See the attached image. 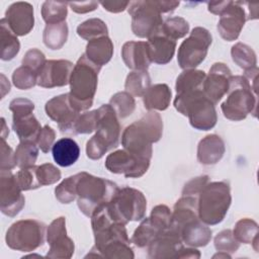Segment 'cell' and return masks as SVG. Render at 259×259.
I'll return each instance as SVG.
<instances>
[{
  "instance_id": "cell-1",
  "label": "cell",
  "mask_w": 259,
  "mask_h": 259,
  "mask_svg": "<svg viewBox=\"0 0 259 259\" xmlns=\"http://www.w3.org/2000/svg\"><path fill=\"white\" fill-rule=\"evenodd\" d=\"M163 134V121L159 113L149 111L141 119L133 122L122 133L121 144L130 153L143 158H152V144Z\"/></svg>"
},
{
  "instance_id": "cell-2",
  "label": "cell",
  "mask_w": 259,
  "mask_h": 259,
  "mask_svg": "<svg viewBox=\"0 0 259 259\" xmlns=\"http://www.w3.org/2000/svg\"><path fill=\"white\" fill-rule=\"evenodd\" d=\"M100 69L101 67L90 61L85 54L74 65L69 82V100L78 112L87 110L92 106Z\"/></svg>"
},
{
  "instance_id": "cell-3",
  "label": "cell",
  "mask_w": 259,
  "mask_h": 259,
  "mask_svg": "<svg viewBox=\"0 0 259 259\" xmlns=\"http://www.w3.org/2000/svg\"><path fill=\"white\" fill-rule=\"evenodd\" d=\"M179 1L143 0L133 1L128 5V13L132 16V30L139 37L149 38L157 33L163 24V13L175 10Z\"/></svg>"
},
{
  "instance_id": "cell-4",
  "label": "cell",
  "mask_w": 259,
  "mask_h": 259,
  "mask_svg": "<svg viewBox=\"0 0 259 259\" xmlns=\"http://www.w3.org/2000/svg\"><path fill=\"white\" fill-rule=\"evenodd\" d=\"M118 189L110 180L80 172L76 190L78 207L86 217L91 218L98 208L111 201Z\"/></svg>"
},
{
  "instance_id": "cell-5",
  "label": "cell",
  "mask_w": 259,
  "mask_h": 259,
  "mask_svg": "<svg viewBox=\"0 0 259 259\" xmlns=\"http://www.w3.org/2000/svg\"><path fill=\"white\" fill-rule=\"evenodd\" d=\"M257 103V91L252 88L249 80L244 76H231L227 99L221 105L225 117L239 121L249 113L256 116Z\"/></svg>"
},
{
  "instance_id": "cell-6",
  "label": "cell",
  "mask_w": 259,
  "mask_h": 259,
  "mask_svg": "<svg viewBox=\"0 0 259 259\" xmlns=\"http://www.w3.org/2000/svg\"><path fill=\"white\" fill-rule=\"evenodd\" d=\"M97 110L99 117L96 134L86 145L87 157L92 160L102 158L107 151L118 146L121 128L118 117L109 104H103Z\"/></svg>"
},
{
  "instance_id": "cell-7",
  "label": "cell",
  "mask_w": 259,
  "mask_h": 259,
  "mask_svg": "<svg viewBox=\"0 0 259 259\" xmlns=\"http://www.w3.org/2000/svg\"><path fill=\"white\" fill-rule=\"evenodd\" d=\"M174 106L188 117L191 126L196 130L208 131L218 121L214 104L204 95L202 89L177 94Z\"/></svg>"
},
{
  "instance_id": "cell-8",
  "label": "cell",
  "mask_w": 259,
  "mask_h": 259,
  "mask_svg": "<svg viewBox=\"0 0 259 259\" xmlns=\"http://www.w3.org/2000/svg\"><path fill=\"white\" fill-rule=\"evenodd\" d=\"M198 217L205 225H217L221 223L231 205L232 196L230 186L227 182H208L197 197Z\"/></svg>"
},
{
  "instance_id": "cell-9",
  "label": "cell",
  "mask_w": 259,
  "mask_h": 259,
  "mask_svg": "<svg viewBox=\"0 0 259 259\" xmlns=\"http://www.w3.org/2000/svg\"><path fill=\"white\" fill-rule=\"evenodd\" d=\"M46 236L47 228L44 223L27 219L12 224L6 232L5 241L13 250L31 252L45 243Z\"/></svg>"
},
{
  "instance_id": "cell-10",
  "label": "cell",
  "mask_w": 259,
  "mask_h": 259,
  "mask_svg": "<svg viewBox=\"0 0 259 259\" xmlns=\"http://www.w3.org/2000/svg\"><path fill=\"white\" fill-rule=\"evenodd\" d=\"M107 207L115 222L126 225L131 221L137 222L144 219L147 200L140 190L122 187L118 189Z\"/></svg>"
},
{
  "instance_id": "cell-11",
  "label": "cell",
  "mask_w": 259,
  "mask_h": 259,
  "mask_svg": "<svg viewBox=\"0 0 259 259\" xmlns=\"http://www.w3.org/2000/svg\"><path fill=\"white\" fill-rule=\"evenodd\" d=\"M211 34L203 27H194L178 49L177 61L180 68L194 69L205 59L211 44Z\"/></svg>"
},
{
  "instance_id": "cell-12",
  "label": "cell",
  "mask_w": 259,
  "mask_h": 259,
  "mask_svg": "<svg viewBox=\"0 0 259 259\" xmlns=\"http://www.w3.org/2000/svg\"><path fill=\"white\" fill-rule=\"evenodd\" d=\"M13 113L12 126L21 142L36 143L41 131L40 123L33 115L34 104L26 98H15L9 104Z\"/></svg>"
},
{
  "instance_id": "cell-13",
  "label": "cell",
  "mask_w": 259,
  "mask_h": 259,
  "mask_svg": "<svg viewBox=\"0 0 259 259\" xmlns=\"http://www.w3.org/2000/svg\"><path fill=\"white\" fill-rule=\"evenodd\" d=\"M150 160L151 159L139 157L122 149L106 157L105 167L111 173L123 174L126 178H139L148 171Z\"/></svg>"
},
{
  "instance_id": "cell-14",
  "label": "cell",
  "mask_w": 259,
  "mask_h": 259,
  "mask_svg": "<svg viewBox=\"0 0 259 259\" xmlns=\"http://www.w3.org/2000/svg\"><path fill=\"white\" fill-rule=\"evenodd\" d=\"M11 170H1L0 173V208L2 213L15 217L24 206L25 198Z\"/></svg>"
},
{
  "instance_id": "cell-15",
  "label": "cell",
  "mask_w": 259,
  "mask_h": 259,
  "mask_svg": "<svg viewBox=\"0 0 259 259\" xmlns=\"http://www.w3.org/2000/svg\"><path fill=\"white\" fill-rule=\"evenodd\" d=\"M47 241L50 250L47 257L50 258H71L74 254V242L67 236L66 219L60 217L55 219L47 230Z\"/></svg>"
},
{
  "instance_id": "cell-16",
  "label": "cell",
  "mask_w": 259,
  "mask_h": 259,
  "mask_svg": "<svg viewBox=\"0 0 259 259\" xmlns=\"http://www.w3.org/2000/svg\"><path fill=\"white\" fill-rule=\"evenodd\" d=\"M45 109L48 116L58 123L59 130L63 134H73L74 124L80 112L71 105L69 93L52 98L47 102Z\"/></svg>"
},
{
  "instance_id": "cell-17",
  "label": "cell",
  "mask_w": 259,
  "mask_h": 259,
  "mask_svg": "<svg viewBox=\"0 0 259 259\" xmlns=\"http://www.w3.org/2000/svg\"><path fill=\"white\" fill-rule=\"evenodd\" d=\"M244 4L245 2L242 1H231L226 10L220 15L218 30L225 40L232 41L240 35L248 17Z\"/></svg>"
},
{
  "instance_id": "cell-18",
  "label": "cell",
  "mask_w": 259,
  "mask_h": 259,
  "mask_svg": "<svg viewBox=\"0 0 259 259\" xmlns=\"http://www.w3.org/2000/svg\"><path fill=\"white\" fill-rule=\"evenodd\" d=\"M73 63L68 60H49L37 73L36 84L44 88L61 87L69 84Z\"/></svg>"
},
{
  "instance_id": "cell-19",
  "label": "cell",
  "mask_w": 259,
  "mask_h": 259,
  "mask_svg": "<svg viewBox=\"0 0 259 259\" xmlns=\"http://www.w3.org/2000/svg\"><path fill=\"white\" fill-rule=\"evenodd\" d=\"M231 76L230 68L224 63H214L205 76L202 91L214 105L227 94Z\"/></svg>"
},
{
  "instance_id": "cell-20",
  "label": "cell",
  "mask_w": 259,
  "mask_h": 259,
  "mask_svg": "<svg viewBox=\"0 0 259 259\" xmlns=\"http://www.w3.org/2000/svg\"><path fill=\"white\" fill-rule=\"evenodd\" d=\"M183 242L179 234L172 228H168L148 246V255L153 259L177 258Z\"/></svg>"
},
{
  "instance_id": "cell-21",
  "label": "cell",
  "mask_w": 259,
  "mask_h": 259,
  "mask_svg": "<svg viewBox=\"0 0 259 259\" xmlns=\"http://www.w3.org/2000/svg\"><path fill=\"white\" fill-rule=\"evenodd\" d=\"M4 18L16 35H25L34 25L33 7L28 2H15L8 7Z\"/></svg>"
},
{
  "instance_id": "cell-22",
  "label": "cell",
  "mask_w": 259,
  "mask_h": 259,
  "mask_svg": "<svg viewBox=\"0 0 259 259\" xmlns=\"http://www.w3.org/2000/svg\"><path fill=\"white\" fill-rule=\"evenodd\" d=\"M147 46L151 62L165 65L169 63L174 56L176 40L165 35L160 29L157 33L148 38Z\"/></svg>"
},
{
  "instance_id": "cell-23",
  "label": "cell",
  "mask_w": 259,
  "mask_h": 259,
  "mask_svg": "<svg viewBox=\"0 0 259 259\" xmlns=\"http://www.w3.org/2000/svg\"><path fill=\"white\" fill-rule=\"evenodd\" d=\"M121 57L127 68L134 71H147L152 63L147 41H127L122 46Z\"/></svg>"
},
{
  "instance_id": "cell-24",
  "label": "cell",
  "mask_w": 259,
  "mask_h": 259,
  "mask_svg": "<svg viewBox=\"0 0 259 259\" xmlns=\"http://www.w3.org/2000/svg\"><path fill=\"white\" fill-rule=\"evenodd\" d=\"M225 143L218 135L204 137L197 146V160L203 165L217 164L225 154Z\"/></svg>"
},
{
  "instance_id": "cell-25",
  "label": "cell",
  "mask_w": 259,
  "mask_h": 259,
  "mask_svg": "<svg viewBox=\"0 0 259 259\" xmlns=\"http://www.w3.org/2000/svg\"><path fill=\"white\" fill-rule=\"evenodd\" d=\"M181 240L189 247H203L211 239V230L197 219L183 226L178 232Z\"/></svg>"
},
{
  "instance_id": "cell-26",
  "label": "cell",
  "mask_w": 259,
  "mask_h": 259,
  "mask_svg": "<svg viewBox=\"0 0 259 259\" xmlns=\"http://www.w3.org/2000/svg\"><path fill=\"white\" fill-rule=\"evenodd\" d=\"M52 153L54 160L58 165L68 167L78 160L80 156V149L73 139L63 138L54 144Z\"/></svg>"
},
{
  "instance_id": "cell-27",
  "label": "cell",
  "mask_w": 259,
  "mask_h": 259,
  "mask_svg": "<svg viewBox=\"0 0 259 259\" xmlns=\"http://www.w3.org/2000/svg\"><path fill=\"white\" fill-rule=\"evenodd\" d=\"M86 57L97 66L107 64L113 55V44L108 36H102L88 41L86 46Z\"/></svg>"
},
{
  "instance_id": "cell-28",
  "label": "cell",
  "mask_w": 259,
  "mask_h": 259,
  "mask_svg": "<svg viewBox=\"0 0 259 259\" xmlns=\"http://www.w3.org/2000/svg\"><path fill=\"white\" fill-rule=\"evenodd\" d=\"M171 101V90L167 84H155L150 86L143 96V102L146 109L165 110Z\"/></svg>"
},
{
  "instance_id": "cell-29",
  "label": "cell",
  "mask_w": 259,
  "mask_h": 259,
  "mask_svg": "<svg viewBox=\"0 0 259 259\" xmlns=\"http://www.w3.org/2000/svg\"><path fill=\"white\" fill-rule=\"evenodd\" d=\"M0 37H1V53L0 58L3 61L12 60L19 52L20 44L17 35L10 29L5 18L0 20Z\"/></svg>"
},
{
  "instance_id": "cell-30",
  "label": "cell",
  "mask_w": 259,
  "mask_h": 259,
  "mask_svg": "<svg viewBox=\"0 0 259 259\" xmlns=\"http://www.w3.org/2000/svg\"><path fill=\"white\" fill-rule=\"evenodd\" d=\"M205 73L201 70L187 69L184 70L176 80L175 89L177 94L190 92L194 90H201L205 79Z\"/></svg>"
},
{
  "instance_id": "cell-31",
  "label": "cell",
  "mask_w": 259,
  "mask_h": 259,
  "mask_svg": "<svg viewBox=\"0 0 259 259\" xmlns=\"http://www.w3.org/2000/svg\"><path fill=\"white\" fill-rule=\"evenodd\" d=\"M233 235L239 243L252 244L258 252V225L251 219H241L237 222Z\"/></svg>"
},
{
  "instance_id": "cell-32",
  "label": "cell",
  "mask_w": 259,
  "mask_h": 259,
  "mask_svg": "<svg viewBox=\"0 0 259 259\" xmlns=\"http://www.w3.org/2000/svg\"><path fill=\"white\" fill-rule=\"evenodd\" d=\"M68 38V25L66 21L60 23L47 24L44 29L42 39L45 45L51 50L61 49Z\"/></svg>"
},
{
  "instance_id": "cell-33",
  "label": "cell",
  "mask_w": 259,
  "mask_h": 259,
  "mask_svg": "<svg viewBox=\"0 0 259 259\" xmlns=\"http://www.w3.org/2000/svg\"><path fill=\"white\" fill-rule=\"evenodd\" d=\"M162 232L163 231H161L150 218H146L134 232L131 242L139 248H145L148 247Z\"/></svg>"
},
{
  "instance_id": "cell-34",
  "label": "cell",
  "mask_w": 259,
  "mask_h": 259,
  "mask_svg": "<svg viewBox=\"0 0 259 259\" xmlns=\"http://www.w3.org/2000/svg\"><path fill=\"white\" fill-rule=\"evenodd\" d=\"M151 86V78L147 71H133L126 79L124 88L133 96H144Z\"/></svg>"
},
{
  "instance_id": "cell-35",
  "label": "cell",
  "mask_w": 259,
  "mask_h": 259,
  "mask_svg": "<svg viewBox=\"0 0 259 259\" xmlns=\"http://www.w3.org/2000/svg\"><path fill=\"white\" fill-rule=\"evenodd\" d=\"M231 55L233 61L244 71L257 67V58L255 52L243 42H237L232 47Z\"/></svg>"
},
{
  "instance_id": "cell-36",
  "label": "cell",
  "mask_w": 259,
  "mask_h": 259,
  "mask_svg": "<svg viewBox=\"0 0 259 259\" xmlns=\"http://www.w3.org/2000/svg\"><path fill=\"white\" fill-rule=\"evenodd\" d=\"M107 26L105 22L99 18H90L77 27V33L80 37L90 41L102 36H107Z\"/></svg>"
},
{
  "instance_id": "cell-37",
  "label": "cell",
  "mask_w": 259,
  "mask_h": 259,
  "mask_svg": "<svg viewBox=\"0 0 259 259\" xmlns=\"http://www.w3.org/2000/svg\"><path fill=\"white\" fill-rule=\"evenodd\" d=\"M68 2H57V1H45L41 6V16L47 24L64 22L68 8Z\"/></svg>"
},
{
  "instance_id": "cell-38",
  "label": "cell",
  "mask_w": 259,
  "mask_h": 259,
  "mask_svg": "<svg viewBox=\"0 0 259 259\" xmlns=\"http://www.w3.org/2000/svg\"><path fill=\"white\" fill-rule=\"evenodd\" d=\"M109 105L113 108L118 118H125L134 112L136 101L133 95L126 91H122L115 93L110 98Z\"/></svg>"
},
{
  "instance_id": "cell-39",
  "label": "cell",
  "mask_w": 259,
  "mask_h": 259,
  "mask_svg": "<svg viewBox=\"0 0 259 259\" xmlns=\"http://www.w3.org/2000/svg\"><path fill=\"white\" fill-rule=\"evenodd\" d=\"M38 156V148L35 143L21 142L15 151L16 166L19 168H27L34 165Z\"/></svg>"
},
{
  "instance_id": "cell-40",
  "label": "cell",
  "mask_w": 259,
  "mask_h": 259,
  "mask_svg": "<svg viewBox=\"0 0 259 259\" xmlns=\"http://www.w3.org/2000/svg\"><path fill=\"white\" fill-rule=\"evenodd\" d=\"M101 257L109 259H133L135 257L130 242H112L98 251Z\"/></svg>"
},
{
  "instance_id": "cell-41",
  "label": "cell",
  "mask_w": 259,
  "mask_h": 259,
  "mask_svg": "<svg viewBox=\"0 0 259 259\" xmlns=\"http://www.w3.org/2000/svg\"><path fill=\"white\" fill-rule=\"evenodd\" d=\"M161 31L168 37L176 40L188 33L189 24L184 18L180 16L169 17L163 22Z\"/></svg>"
},
{
  "instance_id": "cell-42",
  "label": "cell",
  "mask_w": 259,
  "mask_h": 259,
  "mask_svg": "<svg viewBox=\"0 0 259 259\" xmlns=\"http://www.w3.org/2000/svg\"><path fill=\"white\" fill-rule=\"evenodd\" d=\"M78 173L63 180L56 188L55 194L61 203H70L77 197Z\"/></svg>"
},
{
  "instance_id": "cell-43",
  "label": "cell",
  "mask_w": 259,
  "mask_h": 259,
  "mask_svg": "<svg viewBox=\"0 0 259 259\" xmlns=\"http://www.w3.org/2000/svg\"><path fill=\"white\" fill-rule=\"evenodd\" d=\"M37 81V73L25 66H20L12 74V82L18 89L25 90L32 88Z\"/></svg>"
},
{
  "instance_id": "cell-44",
  "label": "cell",
  "mask_w": 259,
  "mask_h": 259,
  "mask_svg": "<svg viewBox=\"0 0 259 259\" xmlns=\"http://www.w3.org/2000/svg\"><path fill=\"white\" fill-rule=\"evenodd\" d=\"M98 110L87 111L80 114L74 124L73 135L77 134H90L96 131L98 123Z\"/></svg>"
},
{
  "instance_id": "cell-45",
  "label": "cell",
  "mask_w": 259,
  "mask_h": 259,
  "mask_svg": "<svg viewBox=\"0 0 259 259\" xmlns=\"http://www.w3.org/2000/svg\"><path fill=\"white\" fill-rule=\"evenodd\" d=\"M36 167L37 166L33 165L31 167L21 168V170H19L15 174V179L17 181V184L19 185L22 191L40 187V184L36 176Z\"/></svg>"
},
{
  "instance_id": "cell-46",
  "label": "cell",
  "mask_w": 259,
  "mask_h": 259,
  "mask_svg": "<svg viewBox=\"0 0 259 259\" xmlns=\"http://www.w3.org/2000/svg\"><path fill=\"white\" fill-rule=\"evenodd\" d=\"M240 243L235 239L233 231L224 230L214 237V247L218 252L234 253L239 249Z\"/></svg>"
},
{
  "instance_id": "cell-47",
  "label": "cell",
  "mask_w": 259,
  "mask_h": 259,
  "mask_svg": "<svg viewBox=\"0 0 259 259\" xmlns=\"http://www.w3.org/2000/svg\"><path fill=\"white\" fill-rule=\"evenodd\" d=\"M36 176L40 186L50 185L61 179V171L55 165L46 163L36 167Z\"/></svg>"
},
{
  "instance_id": "cell-48",
  "label": "cell",
  "mask_w": 259,
  "mask_h": 259,
  "mask_svg": "<svg viewBox=\"0 0 259 259\" xmlns=\"http://www.w3.org/2000/svg\"><path fill=\"white\" fill-rule=\"evenodd\" d=\"M150 219L161 231H165L171 226L172 212L167 205L159 204L152 209Z\"/></svg>"
},
{
  "instance_id": "cell-49",
  "label": "cell",
  "mask_w": 259,
  "mask_h": 259,
  "mask_svg": "<svg viewBox=\"0 0 259 259\" xmlns=\"http://www.w3.org/2000/svg\"><path fill=\"white\" fill-rule=\"evenodd\" d=\"M46 63V57L37 49H30L28 50L23 59H22V66L28 67L29 69L33 70L35 73H38V71L41 69V67Z\"/></svg>"
},
{
  "instance_id": "cell-50",
  "label": "cell",
  "mask_w": 259,
  "mask_h": 259,
  "mask_svg": "<svg viewBox=\"0 0 259 259\" xmlns=\"http://www.w3.org/2000/svg\"><path fill=\"white\" fill-rule=\"evenodd\" d=\"M0 169L1 170H11L16 166L15 153L5 142L1 139V152H0Z\"/></svg>"
},
{
  "instance_id": "cell-51",
  "label": "cell",
  "mask_w": 259,
  "mask_h": 259,
  "mask_svg": "<svg viewBox=\"0 0 259 259\" xmlns=\"http://www.w3.org/2000/svg\"><path fill=\"white\" fill-rule=\"evenodd\" d=\"M55 138H56V133L51 126L45 125L41 128L38 135V138L36 140V144L38 148L41 150V152L49 153L51 148H53L54 146Z\"/></svg>"
},
{
  "instance_id": "cell-52",
  "label": "cell",
  "mask_w": 259,
  "mask_h": 259,
  "mask_svg": "<svg viewBox=\"0 0 259 259\" xmlns=\"http://www.w3.org/2000/svg\"><path fill=\"white\" fill-rule=\"evenodd\" d=\"M208 182H209V177L207 175L195 177L184 185L182 190V195H191V196L198 197L199 192Z\"/></svg>"
},
{
  "instance_id": "cell-53",
  "label": "cell",
  "mask_w": 259,
  "mask_h": 259,
  "mask_svg": "<svg viewBox=\"0 0 259 259\" xmlns=\"http://www.w3.org/2000/svg\"><path fill=\"white\" fill-rule=\"evenodd\" d=\"M71 9L79 14L87 13L93 11L97 8L98 2L97 1H83V2H68Z\"/></svg>"
},
{
  "instance_id": "cell-54",
  "label": "cell",
  "mask_w": 259,
  "mask_h": 259,
  "mask_svg": "<svg viewBox=\"0 0 259 259\" xmlns=\"http://www.w3.org/2000/svg\"><path fill=\"white\" fill-rule=\"evenodd\" d=\"M99 3L105 10L113 13L121 12L130 5L128 1H101Z\"/></svg>"
},
{
  "instance_id": "cell-55",
  "label": "cell",
  "mask_w": 259,
  "mask_h": 259,
  "mask_svg": "<svg viewBox=\"0 0 259 259\" xmlns=\"http://www.w3.org/2000/svg\"><path fill=\"white\" fill-rule=\"evenodd\" d=\"M231 1L227 0V1H211L207 3V9L209 12H211L212 14H217V15H221L226 8L229 6Z\"/></svg>"
},
{
  "instance_id": "cell-56",
  "label": "cell",
  "mask_w": 259,
  "mask_h": 259,
  "mask_svg": "<svg viewBox=\"0 0 259 259\" xmlns=\"http://www.w3.org/2000/svg\"><path fill=\"white\" fill-rule=\"evenodd\" d=\"M200 257V253L198 250L193 248H182L177 255V258H194L197 259Z\"/></svg>"
},
{
  "instance_id": "cell-57",
  "label": "cell",
  "mask_w": 259,
  "mask_h": 259,
  "mask_svg": "<svg viewBox=\"0 0 259 259\" xmlns=\"http://www.w3.org/2000/svg\"><path fill=\"white\" fill-rule=\"evenodd\" d=\"M1 121H2V131H1V139L2 140H5L6 138V135L9 134V131L6 128V123H5V119L2 117L1 118Z\"/></svg>"
}]
</instances>
